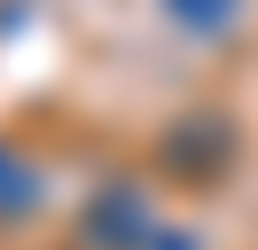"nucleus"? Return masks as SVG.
<instances>
[{
	"mask_svg": "<svg viewBox=\"0 0 258 250\" xmlns=\"http://www.w3.org/2000/svg\"><path fill=\"white\" fill-rule=\"evenodd\" d=\"M94 234H102V242H117V250H133V242L149 234V211L125 196V188H117V196H102V203H94Z\"/></svg>",
	"mask_w": 258,
	"mask_h": 250,
	"instance_id": "f03ea898",
	"label": "nucleus"
},
{
	"mask_svg": "<svg viewBox=\"0 0 258 250\" xmlns=\"http://www.w3.org/2000/svg\"><path fill=\"white\" fill-rule=\"evenodd\" d=\"M164 16L180 31H196V39H219V31L242 24V0H164Z\"/></svg>",
	"mask_w": 258,
	"mask_h": 250,
	"instance_id": "f257e3e1",
	"label": "nucleus"
}]
</instances>
